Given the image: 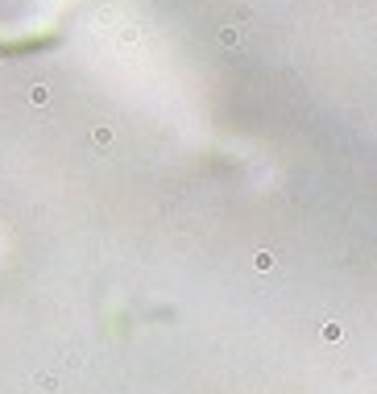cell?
Here are the masks:
<instances>
[{
    "mask_svg": "<svg viewBox=\"0 0 377 394\" xmlns=\"http://www.w3.org/2000/svg\"><path fill=\"white\" fill-rule=\"evenodd\" d=\"M91 141H95V145H108V141H112V125H95V129H91Z\"/></svg>",
    "mask_w": 377,
    "mask_h": 394,
    "instance_id": "6da1fadb",
    "label": "cell"
},
{
    "mask_svg": "<svg viewBox=\"0 0 377 394\" xmlns=\"http://www.w3.org/2000/svg\"><path fill=\"white\" fill-rule=\"evenodd\" d=\"M257 270H274V253H257Z\"/></svg>",
    "mask_w": 377,
    "mask_h": 394,
    "instance_id": "5b68a950",
    "label": "cell"
},
{
    "mask_svg": "<svg viewBox=\"0 0 377 394\" xmlns=\"http://www.w3.org/2000/svg\"><path fill=\"white\" fill-rule=\"evenodd\" d=\"M38 386H42V390H46V394H54V390H58V382H54V378H50V373H42V378H38Z\"/></svg>",
    "mask_w": 377,
    "mask_h": 394,
    "instance_id": "277c9868",
    "label": "cell"
},
{
    "mask_svg": "<svg viewBox=\"0 0 377 394\" xmlns=\"http://www.w3.org/2000/svg\"><path fill=\"white\" fill-rule=\"evenodd\" d=\"M220 42H224V46H236V42H241V29H232V25L220 29Z\"/></svg>",
    "mask_w": 377,
    "mask_h": 394,
    "instance_id": "3957f363",
    "label": "cell"
},
{
    "mask_svg": "<svg viewBox=\"0 0 377 394\" xmlns=\"http://www.w3.org/2000/svg\"><path fill=\"white\" fill-rule=\"evenodd\" d=\"M340 332H344L340 324H328V328H323V336H328V340H340Z\"/></svg>",
    "mask_w": 377,
    "mask_h": 394,
    "instance_id": "8992f818",
    "label": "cell"
},
{
    "mask_svg": "<svg viewBox=\"0 0 377 394\" xmlns=\"http://www.w3.org/2000/svg\"><path fill=\"white\" fill-rule=\"evenodd\" d=\"M29 100H33V104H46V100H50V87H46V83H33V87H29Z\"/></svg>",
    "mask_w": 377,
    "mask_h": 394,
    "instance_id": "7a4b0ae2",
    "label": "cell"
}]
</instances>
